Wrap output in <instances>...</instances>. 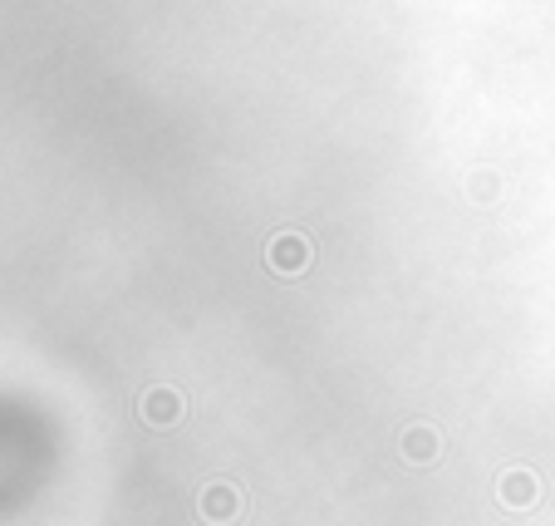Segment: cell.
Here are the masks:
<instances>
[{
  "label": "cell",
  "mask_w": 555,
  "mask_h": 526,
  "mask_svg": "<svg viewBox=\"0 0 555 526\" xmlns=\"http://www.w3.org/2000/svg\"><path fill=\"white\" fill-rule=\"evenodd\" d=\"M266 266H271L276 276H300V271H310V266H315V241L305 232H276L266 241Z\"/></svg>",
  "instance_id": "obj_1"
},
{
  "label": "cell",
  "mask_w": 555,
  "mask_h": 526,
  "mask_svg": "<svg viewBox=\"0 0 555 526\" xmlns=\"http://www.w3.org/2000/svg\"><path fill=\"white\" fill-rule=\"evenodd\" d=\"M241 512H246V497H241L236 482H207L197 492V517L207 526H231Z\"/></svg>",
  "instance_id": "obj_2"
},
{
  "label": "cell",
  "mask_w": 555,
  "mask_h": 526,
  "mask_svg": "<svg viewBox=\"0 0 555 526\" xmlns=\"http://www.w3.org/2000/svg\"><path fill=\"white\" fill-rule=\"evenodd\" d=\"M398 453H403V463L428 468V463H438L443 438H438V428H433V423H408V428L398 433Z\"/></svg>",
  "instance_id": "obj_3"
},
{
  "label": "cell",
  "mask_w": 555,
  "mask_h": 526,
  "mask_svg": "<svg viewBox=\"0 0 555 526\" xmlns=\"http://www.w3.org/2000/svg\"><path fill=\"white\" fill-rule=\"evenodd\" d=\"M497 497H501V507H511V512H531V507L541 502V477H536L531 468H511V472H501Z\"/></svg>",
  "instance_id": "obj_4"
},
{
  "label": "cell",
  "mask_w": 555,
  "mask_h": 526,
  "mask_svg": "<svg viewBox=\"0 0 555 526\" xmlns=\"http://www.w3.org/2000/svg\"><path fill=\"white\" fill-rule=\"evenodd\" d=\"M182 394L172 389V384H163V389H148L143 394V404H138V413H143V423L148 428H172V423H182Z\"/></svg>",
  "instance_id": "obj_5"
}]
</instances>
